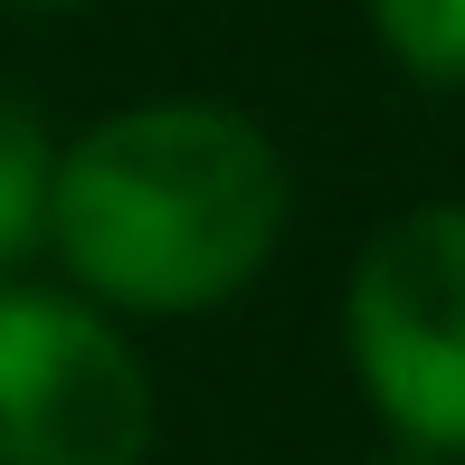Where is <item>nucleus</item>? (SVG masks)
Listing matches in <instances>:
<instances>
[{"mask_svg":"<svg viewBox=\"0 0 465 465\" xmlns=\"http://www.w3.org/2000/svg\"><path fill=\"white\" fill-rule=\"evenodd\" d=\"M285 219V153L238 104L162 95L57 143L48 247L104 313H219L276 266Z\"/></svg>","mask_w":465,"mask_h":465,"instance_id":"obj_1","label":"nucleus"},{"mask_svg":"<svg viewBox=\"0 0 465 465\" xmlns=\"http://www.w3.org/2000/svg\"><path fill=\"white\" fill-rule=\"evenodd\" d=\"M342 342L380 428L456 465L465 456V200H428L371 228L342 285Z\"/></svg>","mask_w":465,"mask_h":465,"instance_id":"obj_2","label":"nucleus"},{"mask_svg":"<svg viewBox=\"0 0 465 465\" xmlns=\"http://www.w3.org/2000/svg\"><path fill=\"white\" fill-rule=\"evenodd\" d=\"M153 380L124 323L57 285H0V465H143Z\"/></svg>","mask_w":465,"mask_h":465,"instance_id":"obj_3","label":"nucleus"},{"mask_svg":"<svg viewBox=\"0 0 465 465\" xmlns=\"http://www.w3.org/2000/svg\"><path fill=\"white\" fill-rule=\"evenodd\" d=\"M48 181H57V134H48V114L0 86V285L48 247Z\"/></svg>","mask_w":465,"mask_h":465,"instance_id":"obj_4","label":"nucleus"},{"mask_svg":"<svg viewBox=\"0 0 465 465\" xmlns=\"http://www.w3.org/2000/svg\"><path fill=\"white\" fill-rule=\"evenodd\" d=\"M371 29L418 86H465V0H371Z\"/></svg>","mask_w":465,"mask_h":465,"instance_id":"obj_5","label":"nucleus"},{"mask_svg":"<svg viewBox=\"0 0 465 465\" xmlns=\"http://www.w3.org/2000/svg\"><path fill=\"white\" fill-rule=\"evenodd\" d=\"M351 465H447V456H428V447H409V437H380L371 456H351Z\"/></svg>","mask_w":465,"mask_h":465,"instance_id":"obj_6","label":"nucleus"},{"mask_svg":"<svg viewBox=\"0 0 465 465\" xmlns=\"http://www.w3.org/2000/svg\"><path fill=\"white\" fill-rule=\"evenodd\" d=\"M0 10H86V0H0Z\"/></svg>","mask_w":465,"mask_h":465,"instance_id":"obj_7","label":"nucleus"}]
</instances>
